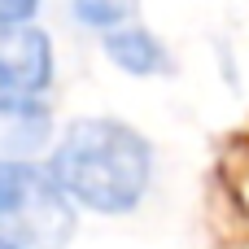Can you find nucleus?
<instances>
[{
    "label": "nucleus",
    "instance_id": "obj_1",
    "mask_svg": "<svg viewBox=\"0 0 249 249\" xmlns=\"http://www.w3.org/2000/svg\"><path fill=\"white\" fill-rule=\"evenodd\" d=\"M61 193L96 214H131L153 184V144L118 118H79L48 158Z\"/></svg>",
    "mask_w": 249,
    "mask_h": 249
},
{
    "label": "nucleus",
    "instance_id": "obj_2",
    "mask_svg": "<svg viewBox=\"0 0 249 249\" xmlns=\"http://www.w3.org/2000/svg\"><path fill=\"white\" fill-rule=\"evenodd\" d=\"M74 236V201L35 162H0V249H61Z\"/></svg>",
    "mask_w": 249,
    "mask_h": 249
},
{
    "label": "nucleus",
    "instance_id": "obj_5",
    "mask_svg": "<svg viewBox=\"0 0 249 249\" xmlns=\"http://www.w3.org/2000/svg\"><path fill=\"white\" fill-rule=\"evenodd\" d=\"M48 144V114L39 96L0 105V162H31Z\"/></svg>",
    "mask_w": 249,
    "mask_h": 249
},
{
    "label": "nucleus",
    "instance_id": "obj_4",
    "mask_svg": "<svg viewBox=\"0 0 249 249\" xmlns=\"http://www.w3.org/2000/svg\"><path fill=\"white\" fill-rule=\"evenodd\" d=\"M101 44H105V57H109L123 74L149 79V74H166V70H171V53H166V44H162L144 22H123V26L105 31Z\"/></svg>",
    "mask_w": 249,
    "mask_h": 249
},
{
    "label": "nucleus",
    "instance_id": "obj_6",
    "mask_svg": "<svg viewBox=\"0 0 249 249\" xmlns=\"http://www.w3.org/2000/svg\"><path fill=\"white\" fill-rule=\"evenodd\" d=\"M74 18L105 35V31L127 22V0H74Z\"/></svg>",
    "mask_w": 249,
    "mask_h": 249
},
{
    "label": "nucleus",
    "instance_id": "obj_3",
    "mask_svg": "<svg viewBox=\"0 0 249 249\" xmlns=\"http://www.w3.org/2000/svg\"><path fill=\"white\" fill-rule=\"evenodd\" d=\"M53 83V44L39 26H0V92L39 96Z\"/></svg>",
    "mask_w": 249,
    "mask_h": 249
},
{
    "label": "nucleus",
    "instance_id": "obj_7",
    "mask_svg": "<svg viewBox=\"0 0 249 249\" xmlns=\"http://www.w3.org/2000/svg\"><path fill=\"white\" fill-rule=\"evenodd\" d=\"M35 4H39V0H0V26L31 22V18H35Z\"/></svg>",
    "mask_w": 249,
    "mask_h": 249
}]
</instances>
